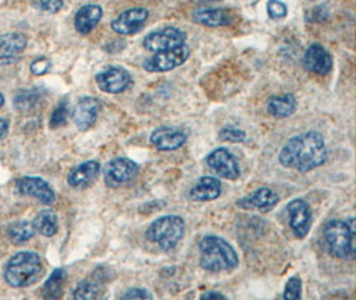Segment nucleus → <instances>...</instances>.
<instances>
[{"instance_id":"6ab92c4d","label":"nucleus","mask_w":356,"mask_h":300,"mask_svg":"<svg viewBox=\"0 0 356 300\" xmlns=\"http://www.w3.org/2000/svg\"><path fill=\"white\" fill-rule=\"evenodd\" d=\"M279 202V196L274 191L267 187H261L259 190L254 191L251 195L238 200V205L245 210H260L270 211Z\"/></svg>"},{"instance_id":"4c0bfd02","label":"nucleus","mask_w":356,"mask_h":300,"mask_svg":"<svg viewBox=\"0 0 356 300\" xmlns=\"http://www.w3.org/2000/svg\"><path fill=\"white\" fill-rule=\"evenodd\" d=\"M3 104H4V96L1 95V94H0V107H1V106H3Z\"/></svg>"},{"instance_id":"20e7f679","label":"nucleus","mask_w":356,"mask_h":300,"mask_svg":"<svg viewBox=\"0 0 356 300\" xmlns=\"http://www.w3.org/2000/svg\"><path fill=\"white\" fill-rule=\"evenodd\" d=\"M354 218L348 221H330L323 230V237L328 251L343 260L355 258V228Z\"/></svg>"},{"instance_id":"39448f33","label":"nucleus","mask_w":356,"mask_h":300,"mask_svg":"<svg viewBox=\"0 0 356 300\" xmlns=\"http://www.w3.org/2000/svg\"><path fill=\"white\" fill-rule=\"evenodd\" d=\"M186 230L184 221L177 215H167L152 221L147 228L148 242L158 244L164 251H171L183 239Z\"/></svg>"},{"instance_id":"6e6552de","label":"nucleus","mask_w":356,"mask_h":300,"mask_svg":"<svg viewBox=\"0 0 356 300\" xmlns=\"http://www.w3.org/2000/svg\"><path fill=\"white\" fill-rule=\"evenodd\" d=\"M187 35L177 27H165L148 33L143 40V47L151 52H161L186 45Z\"/></svg>"},{"instance_id":"1a4fd4ad","label":"nucleus","mask_w":356,"mask_h":300,"mask_svg":"<svg viewBox=\"0 0 356 300\" xmlns=\"http://www.w3.org/2000/svg\"><path fill=\"white\" fill-rule=\"evenodd\" d=\"M206 160L211 170L223 179L236 180L241 176V167L238 164V160L225 147L213 150Z\"/></svg>"},{"instance_id":"f8f14e48","label":"nucleus","mask_w":356,"mask_h":300,"mask_svg":"<svg viewBox=\"0 0 356 300\" xmlns=\"http://www.w3.org/2000/svg\"><path fill=\"white\" fill-rule=\"evenodd\" d=\"M147 19L148 11L146 8H131L111 22V29L119 35H134L145 27Z\"/></svg>"},{"instance_id":"423d86ee","label":"nucleus","mask_w":356,"mask_h":300,"mask_svg":"<svg viewBox=\"0 0 356 300\" xmlns=\"http://www.w3.org/2000/svg\"><path fill=\"white\" fill-rule=\"evenodd\" d=\"M190 55L191 49L188 46L183 45L180 47L155 52L151 58L147 59L143 67L148 72H167L186 63Z\"/></svg>"},{"instance_id":"c9c22d12","label":"nucleus","mask_w":356,"mask_h":300,"mask_svg":"<svg viewBox=\"0 0 356 300\" xmlns=\"http://www.w3.org/2000/svg\"><path fill=\"white\" fill-rule=\"evenodd\" d=\"M200 299H226L225 295L219 294V292H204L200 295Z\"/></svg>"},{"instance_id":"4468645a","label":"nucleus","mask_w":356,"mask_h":300,"mask_svg":"<svg viewBox=\"0 0 356 300\" xmlns=\"http://www.w3.org/2000/svg\"><path fill=\"white\" fill-rule=\"evenodd\" d=\"M17 189L20 194L36 198L44 205H51L55 200V192L49 187V183L40 177H22L17 182Z\"/></svg>"},{"instance_id":"f704fd0d","label":"nucleus","mask_w":356,"mask_h":300,"mask_svg":"<svg viewBox=\"0 0 356 300\" xmlns=\"http://www.w3.org/2000/svg\"><path fill=\"white\" fill-rule=\"evenodd\" d=\"M122 298L123 299H152V295L145 288H131Z\"/></svg>"},{"instance_id":"9b49d317","label":"nucleus","mask_w":356,"mask_h":300,"mask_svg":"<svg viewBox=\"0 0 356 300\" xmlns=\"http://www.w3.org/2000/svg\"><path fill=\"white\" fill-rule=\"evenodd\" d=\"M97 83L103 93L120 94L130 87L132 79L129 71L124 68L111 67L97 74Z\"/></svg>"},{"instance_id":"a211bd4d","label":"nucleus","mask_w":356,"mask_h":300,"mask_svg":"<svg viewBox=\"0 0 356 300\" xmlns=\"http://www.w3.org/2000/svg\"><path fill=\"white\" fill-rule=\"evenodd\" d=\"M100 173V164L95 160H88L75 167L67 177L72 189H87L91 186Z\"/></svg>"},{"instance_id":"7c9ffc66","label":"nucleus","mask_w":356,"mask_h":300,"mask_svg":"<svg viewBox=\"0 0 356 300\" xmlns=\"http://www.w3.org/2000/svg\"><path fill=\"white\" fill-rule=\"evenodd\" d=\"M67 116H68V103L62 102L52 112V116H51V120H49V127L51 128H59V127L63 126L67 122Z\"/></svg>"},{"instance_id":"a878e982","label":"nucleus","mask_w":356,"mask_h":300,"mask_svg":"<svg viewBox=\"0 0 356 300\" xmlns=\"http://www.w3.org/2000/svg\"><path fill=\"white\" fill-rule=\"evenodd\" d=\"M7 235L14 244L19 246V244H23V243L29 242L30 239H33L35 235V228H33V223H30V221H15L8 226Z\"/></svg>"},{"instance_id":"393cba45","label":"nucleus","mask_w":356,"mask_h":300,"mask_svg":"<svg viewBox=\"0 0 356 300\" xmlns=\"http://www.w3.org/2000/svg\"><path fill=\"white\" fill-rule=\"evenodd\" d=\"M67 272L63 269H56L47 279L43 287V297L47 299H58L62 297Z\"/></svg>"},{"instance_id":"dca6fc26","label":"nucleus","mask_w":356,"mask_h":300,"mask_svg":"<svg viewBox=\"0 0 356 300\" xmlns=\"http://www.w3.org/2000/svg\"><path fill=\"white\" fill-rule=\"evenodd\" d=\"M303 67L309 72L325 75L332 70V58L321 45H312L303 56Z\"/></svg>"},{"instance_id":"5701e85b","label":"nucleus","mask_w":356,"mask_h":300,"mask_svg":"<svg viewBox=\"0 0 356 300\" xmlns=\"http://www.w3.org/2000/svg\"><path fill=\"white\" fill-rule=\"evenodd\" d=\"M298 110V100L292 94L275 95L268 99L267 111L275 118H289Z\"/></svg>"},{"instance_id":"f257e3e1","label":"nucleus","mask_w":356,"mask_h":300,"mask_svg":"<svg viewBox=\"0 0 356 300\" xmlns=\"http://www.w3.org/2000/svg\"><path fill=\"white\" fill-rule=\"evenodd\" d=\"M328 159V150L322 134L308 131L291 138L279 152L283 167L299 173H308L323 166Z\"/></svg>"},{"instance_id":"bb28decb","label":"nucleus","mask_w":356,"mask_h":300,"mask_svg":"<svg viewBox=\"0 0 356 300\" xmlns=\"http://www.w3.org/2000/svg\"><path fill=\"white\" fill-rule=\"evenodd\" d=\"M100 295V285L97 279H84L72 292L75 299H97Z\"/></svg>"},{"instance_id":"72a5a7b5","label":"nucleus","mask_w":356,"mask_h":300,"mask_svg":"<svg viewBox=\"0 0 356 300\" xmlns=\"http://www.w3.org/2000/svg\"><path fill=\"white\" fill-rule=\"evenodd\" d=\"M49 67H51V62L46 58H40L36 59L33 64H31V72L36 77L44 75L46 72H49Z\"/></svg>"},{"instance_id":"0eeeda50","label":"nucleus","mask_w":356,"mask_h":300,"mask_svg":"<svg viewBox=\"0 0 356 300\" xmlns=\"http://www.w3.org/2000/svg\"><path fill=\"white\" fill-rule=\"evenodd\" d=\"M104 182L110 189H118L139 174V166L131 159L116 158L108 161L104 167Z\"/></svg>"},{"instance_id":"e433bc0d","label":"nucleus","mask_w":356,"mask_h":300,"mask_svg":"<svg viewBox=\"0 0 356 300\" xmlns=\"http://www.w3.org/2000/svg\"><path fill=\"white\" fill-rule=\"evenodd\" d=\"M7 128H8V122L6 120V119H3V118H0V139L6 135V132H7Z\"/></svg>"},{"instance_id":"473e14b6","label":"nucleus","mask_w":356,"mask_h":300,"mask_svg":"<svg viewBox=\"0 0 356 300\" xmlns=\"http://www.w3.org/2000/svg\"><path fill=\"white\" fill-rule=\"evenodd\" d=\"M39 7L47 13L55 14L63 8V0H38Z\"/></svg>"},{"instance_id":"f3484780","label":"nucleus","mask_w":356,"mask_h":300,"mask_svg":"<svg viewBox=\"0 0 356 300\" xmlns=\"http://www.w3.org/2000/svg\"><path fill=\"white\" fill-rule=\"evenodd\" d=\"M27 46V39L22 33H6L0 36V64L15 63L20 52Z\"/></svg>"},{"instance_id":"c756f323","label":"nucleus","mask_w":356,"mask_h":300,"mask_svg":"<svg viewBox=\"0 0 356 300\" xmlns=\"http://www.w3.org/2000/svg\"><path fill=\"white\" fill-rule=\"evenodd\" d=\"M219 136L222 141L229 143H243L245 141V132L243 129L232 126L222 128V131L219 132Z\"/></svg>"},{"instance_id":"9d476101","label":"nucleus","mask_w":356,"mask_h":300,"mask_svg":"<svg viewBox=\"0 0 356 300\" xmlns=\"http://www.w3.org/2000/svg\"><path fill=\"white\" fill-rule=\"evenodd\" d=\"M289 221L293 234L299 239H303L308 235L312 224V214L307 202L303 199H295L287 205Z\"/></svg>"},{"instance_id":"4be33fe9","label":"nucleus","mask_w":356,"mask_h":300,"mask_svg":"<svg viewBox=\"0 0 356 300\" xmlns=\"http://www.w3.org/2000/svg\"><path fill=\"white\" fill-rule=\"evenodd\" d=\"M193 20L207 27H223L231 23V17L222 8H202L193 13Z\"/></svg>"},{"instance_id":"58836bf2","label":"nucleus","mask_w":356,"mask_h":300,"mask_svg":"<svg viewBox=\"0 0 356 300\" xmlns=\"http://www.w3.org/2000/svg\"><path fill=\"white\" fill-rule=\"evenodd\" d=\"M203 1H216V0H203Z\"/></svg>"},{"instance_id":"cd10ccee","label":"nucleus","mask_w":356,"mask_h":300,"mask_svg":"<svg viewBox=\"0 0 356 300\" xmlns=\"http://www.w3.org/2000/svg\"><path fill=\"white\" fill-rule=\"evenodd\" d=\"M38 99L39 95L35 91H23L15 97V107L20 111L31 110Z\"/></svg>"},{"instance_id":"2f4dec72","label":"nucleus","mask_w":356,"mask_h":300,"mask_svg":"<svg viewBox=\"0 0 356 300\" xmlns=\"http://www.w3.org/2000/svg\"><path fill=\"white\" fill-rule=\"evenodd\" d=\"M267 11L270 17H273L274 20H279L287 16V6L279 0H270L267 3Z\"/></svg>"},{"instance_id":"c85d7f7f","label":"nucleus","mask_w":356,"mask_h":300,"mask_svg":"<svg viewBox=\"0 0 356 300\" xmlns=\"http://www.w3.org/2000/svg\"><path fill=\"white\" fill-rule=\"evenodd\" d=\"M283 298L287 300L300 299L302 298V281L299 276H292L286 283V290Z\"/></svg>"},{"instance_id":"f03ea898","label":"nucleus","mask_w":356,"mask_h":300,"mask_svg":"<svg viewBox=\"0 0 356 300\" xmlns=\"http://www.w3.org/2000/svg\"><path fill=\"white\" fill-rule=\"evenodd\" d=\"M200 266L210 272H231L239 266L238 253L223 237L206 235L199 243Z\"/></svg>"},{"instance_id":"2eb2a0df","label":"nucleus","mask_w":356,"mask_h":300,"mask_svg":"<svg viewBox=\"0 0 356 300\" xmlns=\"http://www.w3.org/2000/svg\"><path fill=\"white\" fill-rule=\"evenodd\" d=\"M100 107H102V104L95 97L86 96L81 99L74 110V115H72L75 126L78 127L81 131H86V129L91 128L97 123Z\"/></svg>"},{"instance_id":"ddd939ff","label":"nucleus","mask_w":356,"mask_h":300,"mask_svg":"<svg viewBox=\"0 0 356 300\" xmlns=\"http://www.w3.org/2000/svg\"><path fill=\"white\" fill-rule=\"evenodd\" d=\"M149 141L159 151H175L187 142V134L180 128L159 127L151 134Z\"/></svg>"},{"instance_id":"b1692460","label":"nucleus","mask_w":356,"mask_h":300,"mask_svg":"<svg viewBox=\"0 0 356 300\" xmlns=\"http://www.w3.org/2000/svg\"><path fill=\"white\" fill-rule=\"evenodd\" d=\"M33 226L35 231L43 237H54L58 232V218L52 211L43 210L35 216Z\"/></svg>"},{"instance_id":"aec40b11","label":"nucleus","mask_w":356,"mask_h":300,"mask_svg":"<svg viewBox=\"0 0 356 300\" xmlns=\"http://www.w3.org/2000/svg\"><path fill=\"white\" fill-rule=\"evenodd\" d=\"M222 194V183L213 176H202L190 191V196L196 202L215 200Z\"/></svg>"},{"instance_id":"412c9836","label":"nucleus","mask_w":356,"mask_h":300,"mask_svg":"<svg viewBox=\"0 0 356 300\" xmlns=\"http://www.w3.org/2000/svg\"><path fill=\"white\" fill-rule=\"evenodd\" d=\"M103 16V10L97 4H87L81 7L75 15V29L81 35H87L97 26Z\"/></svg>"},{"instance_id":"7ed1b4c3","label":"nucleus","mask_w":356,"mask_h":300,"mask_svg":"<svg viewBox=\"0 0 356 300\" xmlns=\"http://www.w3.org/2000/svg\"><path fill=\"white\" fill-rule=\"evenodd\" d=\"M44 272L38 253L23 251L13 256L4 269L6 282L13 287H29L39 282Z\"/></svg>"}]
</instances>
